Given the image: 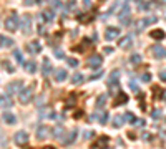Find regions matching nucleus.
Wrapping results in <instances>:
<instances>
[{
    "instance_id": "nucleus-1",
    "label": "nucleus",
    "mask_w": 166,
    "mask_h": 149,
    "mask_svg": "<svg viewBox=\"0 0 166 149\" xmlns=\"http://www.w3.org/2000/svg\"><path fill=\"white\" fill-rule=\"evenodd\" d=\"M32 98H33V84L28 88H22V91L18 93V99L22 104H28L32 101Z\"/></svg>"
},
{
    "instance_id": "nucleus-2",
    "label": "nucleus",
    "mask_w": 166,
    "mask_h": 149,
    "mask_svg": "<svg viewBox=\"0 0 166 149\" xmlns=\"http://www.w3.org/2000/svg\"><path fill=\"white\" fill-rule=\"evenodd\" d=\"M18 25H20V23H18V17H17V13L14 12V13L5 20V25H3V27H5L9 32H15L18 28Z\"/></svg>"
},
{
    "instance_id": "nucleus-3",
    "label": "nucleus",
    "mask_w": 166,
    "mask_h": 149,
    "mask_svg": "<svg viewBox=\"0 0 166 149\" xmlns=\"http://www.w3.org/2000/svg\"><path fill=\"white\" fill-rule=\"evenodd\" d=\"M25 48L30 55H37V53L42 51V43H40L38 40H32V42H28L25 45Z\"/></svg>"
},
{
    "instance_id": "nucleus-4",
    "label": "nucleus",
    "mask_w": 166,
    "mask_h": 149,
    "mask_svg": "<svg viewBox=\"0 0 166 149\" xmlns=\"http://www.w3.org/2000/svg\"><path fill=\"white\" fill-rule=\"evenodd\" d=\"M88 66L93 68V70H96V68H100V65L103 63V58H102V55H98V53H93L91 56H88Z\"/></svg>"
},
{
    "instance_id": "nucleus-5",
    "label": "nucleus",
    "mask_w": 166,
    "mask_h": 149,
    "mask_svg": "<svg viewBox=\"0 0 166 149\" xmlns=\"http://www.w3.org/2000/svg\"><path fill=\"white\" fill-rule=\"evenodd\" d=\"M22 81L20 80H15V81H10L7 84V95H14V93H20L22 91Z\"/></svg>"
},
{
    "instance_id": "nucleus-6",
    "label": "nucleus",
    "mask_w": 166,
    "mask_h": 149,
    "mask_svg": "<svg viewBox=\"0 0 166 149\" xmlns=\"http://www.w3.org/2000/svg\"><path fill=\"white\" fill-rule=\"evenodd\" d=\"M118 37H120V28H116V27H106L105 28V38H106L108 42H111V40H115Z\"/></svg>"
},
{
    "instance_id": "nucleus-7",
    "label": "nucleus",
    "mask_w": 166,
    "mask_h": 149,
    "mask_svg": "<svg viewBox=\"0 0 166 149\" xmlns=\"http://www.w3.org/2000/svg\"><path fill=\"white\" fill-rule=\"evenodd\" d=\"M91 47H93V40H90V38H83L80 45L73 47V50L78 51V53H83V51H87L88 48H91Z\"/></svg>"
},
{
    "instance_id": "nucleus-8",
    "label": "nucleus",
    "mask_w": 166,
    "mask_h": 149,
    "mask_svg": "<svg viewBox=\"0 0 166 149\" xmlns=\"http://www.w3.org/2000/svg\"><path fill=\"white\" fill-rule=\"evenodd\" d=\"M108 86L110 88H115V86H118V83H120V70H113L110 76H108Z\"/></svg>"
},
{
    "instance_id": "nucleus-9",
    "label": "nucleus",
    "mask_w": 166,
    "mask_h": 149,
    "mask_svg": "<svg viewBox=\"0 0 166 149\" xmlns=\"http://www.w3.org/2000/svg\"><path fill=\"white\" fill-rule=\"evenodd\" d=\"M90 121H98L100 124H106V121H108V113L106 111L93 113V114L90 116Z\"/></svg>"
},
{
    "instance_id": "nucleus-10",
    "label": "nucleus",
    "mask_w": 166,
    "mask_h": 149,
    "mask_svg": "<svg viewBox=\"0 0 166 149\" xmlns=\"http://www.w3.org/2000/svg\"><path fill=\"white\" fill-rule=\"evenodd\" d=\"M53 132H52V129L48 126H45V124H42V126L37 128V138L38 139H47L48 136H52Z\"/></svg>"
},
{
    "instance_id": "nucleus-11",
    "label": "nucleus",
    "mask_w": 166,
    "mask_h": 149,
    "mask_svg": "<svg viewBox=\"0 0 166 149\" xmlns=\"http://www.w3.org/2000/svg\"><path fill=\"white\" fill-rule=\"evenodd\" d=\"M149 51H151V55L155 56V58H158V60H161V58L166 56V50L161 45H153L151 48H149Z\"/></svg>"
},
{
    "instance_id": "nucleus-12",
    "label": "nucleus",
    "mask_w": 166,
    "mask_h": 149,
    "mask_svg": "<svg viewBox=\"0 0 166 149\" xmlns=\"http://www.w3.org/2000/svg\"><path fill=\"white\" fill-rule=\"evenodd\" d=\"M14 139H15V143H17L18 146H25L27 141H28L27 131H17V132H15V136H14Z\"/></svg>"
},
{
    "instance_id": "nucleus-13",
    "label": "nucleus",
    "mask_w": 166,
    "mask_h": 149,
    "mask_svg": "<svg viewBox=\"0 0 166 149\" xmlns=\"http://www.w3.org/2000/svg\"><path fill=\"white\" fill-rule=\"evenodd\" d=\"M118 47L123 48V50H128V48L133 47V37L131 35H125L123 38L118 40Z\"/></svg>"
},
{
    "instance_id": "nucleus-14",
    "label": "nucleus",
    "mask_w": 166,
    "mask_h": 149,
    "mask_svg": "<svg viewBox=\"0 0 166 149\" xmlns=\"http://www.w3.org/2000/svg\"><path fill=\"white\" fill-rule=\"evenodd\" d=\"M53 18H55V12L53 10H43V12H40V20H42V22L50 23V22H53Z\"/></svg>"
},
{
    "instance_id": "nucleus-15",
    "label": "nucleus",
    "mask_w": 166,
    "mask_h": 149,
    "mask_svg": "<svg viewBox=\"0 0 166 149\" xmlns=\"http://www.w3.org/2000/svg\"><path fill=\"white\" fill-rule=\"evenodd\" d=\"M76 134H78V129L68 131V134L63 138V146H70V144H73V141L76 139Z\"/></svg>"
},
{
    "instance_id": "nucleus-16",
    "label": "nucleus",
    "mask_w": 166,
    "mask_h": 149,
    "mask_svg": "<svg viewBox=\"0 0 166 149\" xmlns=\"http://www.w3.org/2000/svg\"><path fill=\"white\" fill-rule=\"evenodd\" d=\"M153 22H156V17H145V18H141L136 22V30H143L145 27L148 25V23H153Z\"/></svg>"
},
{
    "instance_id": "nucleus-17",
    "label": "nucleus",
    "mask_w": 166,
    "mask_h": 149,
    "mask_svg": "<svg viewBox=\"0 0 166 149\" xmlns=\"http://www.w3.org/2000/svg\"><path fill=\"white\" fill-rule=\"evenodd\" d=\"M108 141H110V138L108 136H100L98 139L95 141V143L91 144V149H98V147H105L108 144Z\"/></svg>"
},
{
    "instance_id": "nucleus-18",
    "label": "nucleus",
    "mask_w": 166,
    "mask_h": 149,
    "mask_svg": "<svg viewBox=\"0 0 166 149\" xmlns=\"http://www.w3.org/2000/svg\"><path fill=\"white\" fill-rule=\"evenodd\" d=\"M22 30H23V33H30L32 32V18H30V15H25V17L22 18Z\"/></svg>"
},
{
    "instance_id": "nucleus-19",
    "label": "nucleus",
    "mask_w": 166,
    "mask_h": 149,
    "mask_svg": "<svg viewBox=\"0 0 166 149\" xmlns=\"http://www.w3.org/2000/svg\"><path fill=\"white\" fill-rule=\"evenodd\" d=\"M14 101H12L10 95H0V108H10Z\"/></svg>"
},
{
    "instance_id": "nucleus-20",
    "label": "nucleus",
    "mask_w": 166,
    "mask_h": 149,
    "mask_svg": "<svg viewBox=\"0 0 166 149\" xmlns=\"http://www.w3.org/2000/svg\"><path fill=\"white\" fill-rule=\"evenodd\" d=\"M93 17H95V15H93L91 12H87V13H80L76 18H78L80 23H85V25H87V23H90L91 20H93Z\"/></svg>"
},
{
    "instance_id": "nucleus-21",
    "label": "nucleus",
    "mask_w": 166,
    "mask_h": 149,
    "mask_svg": "<svg viewBox=\"0 0 166 149\" xmlns=\"http://www.w3.org/2000/svg\"><path fill=\"white\" fill-rule=\"evenodd\" d=\"M126 103H128V96L120 90V93H118V96H116V99H115V103H113V106H121V104H126Z\"/></svg>"
},
{
    "instance_id": "nucleus-22",
    "label": "nucleus",
    "mask_w": 166,
    "mask_h": 149,
    "mask_svg": "<svg viewBox=\"0 0 166 149\" xmlns=\"http://www.w3.org/2000/svg\"><path fill=\"white\" fill-rule=\"evenodd\" d=\"M53 78L56 81H63L65 78H67V70H63V68H58V70L53 71Z\"/></svg>"
},
{
    "instance_id": "nucleus-23",
    "label": "nucleus",
    "mask_w": 166,
    "mask_h": 149,
    "mask_svg": "<svg viewBox=\"0 0 166 149\" xmlns=\"http://www.w3.org/2000/svg\"><path fill=\"white\" fill-rule=\"evenodd\" d=\"M149 37L155 38V40H158V42H161V40L164 38V32L160 30V28H156V30H151V32H149Z\"/></svg>"
},
{
    "instance_id": "nucleus-24",
    "label": "nucleus",
    "mask_w": 166,
    "mask_h": 149,
    "mask_svg": "<svg viewBox=\"0 0 166 149\" xmlns=\"http://www.w3.org/2000/svg\"><path fill=\"white\" fill-rule=\"evenodd\" d=\"M2 119H3L7 124H15V123H17V118H15V114H12V113H3V114H2Z\"/></svg>"
},
{
    "instance_id": "nucleus-25",
    "label": "nucleus",
    "mask_w": 166,
    "mask_h": 149,
    "mask_svg": "<svg viewBox=\"0 0 166 149\" xmlns=\"http://www.w3.org/2000/svg\"><path fill=\"white\" fill-rule=\"evenodd\" d=\"M42 73L45 75V76L52 73V65H50V60H48V58H43V65H42Z\"/></svg>"
},
{
    "instance_id": "nucleus-26",
    "label": "nucleus",
    "mask_w": 166,
    "mask_h": 149,
    "mask_svg": "<svg viewBox=\"0 0 166 149\" xmlns=\"http://www.w3.org/2000/svg\"><path fill=\"white\" fill-rule=\"evenodd\" d=\"M126 123V119H125V116H115V118H113V126L115 128H121L123 126V124Z\"/></svg>"
},
{
    "instance_id": "nucleus-27",
    "label": "nucleus",
    "mask_w": 166,
    "mask_h": 149,
    "mask_svg": "<svg viewBox=\"0 0 166 149\" xmlns=\"http://www.w3.org/2000/svg\"><path fill=\"white\" fill-rule=\"evenodd\" d=\"M23 68H25L28 73H35V71H37V63L35 61H27V63H23Z\"/></svg>"
},
{
    "instance_id": "nucleus-28",
    "label": "nucleus",
    "mask_w": 166,
    "mask_h": 149,
    "mask_svg": "<svg viewBox=\"0 0 166 149\" xmlns=\"http://www.w3.org/2000/svg\"><path fill=\"white\" fill-rule=\"evenodd\" d=\"M12 45H14V40L9 38V37L0 35V48H2V47H12Z\"/></svg>"
},
{
    "instance_id": "nucleus-29",
    "label": "nucleus",
    "mask_w": 166,
    "mask_h": 149,
    "mask_svg": "<svg viewBox=\"0 0 166 149\" xmlns=\"http://www.w3.org/2000/svg\"><path fill=\"white\" fill-rule=\"evenodd\" d=\"M125 3H126V2H125V0H115V3H113V5H111V9L108 10V13H106V15H111L113 12H115L116 9H118V7H123Z\"/></svg>"
},
{
    "instance_id": "nucleus-30",
    "label": "nucleus",
    "mask_w": 166,
    "mask_h": 149,
    "mask_svg": "<svg viewBox=\"0 0 166 149\" xmlns=\"http://www.w3.org/2000/svg\"><path fill=\"white\" fill-rule=\"evenodd\" d=\"M125 119H126L128 123H131V124H136V123H138V118H136V116L133 114L131 111H128L126 114H125Z\"/></svg>"
},
{
    "instance_id": "nucleus-31",
    "label": "nucleus",
    "mask_w": 166,
    "mask_h": 149,
    "mask_svg": "<svg viewBox=\"0 0 166 149\" xmlns=\"http://www.w3.org/2000/svg\"><path fill=\"white\" fill-rule=\"evenodd\" d=\"M163 91H164V90H161L160 86H153V99L161 98V96H163Z\"/></svg>"
},
{
    "instance_id": "nucleus-32",
    "label": "nucleus",
    "mask_w": 166,
    "mask_h": 149,
    "mask_svg": "<svg viewBox=\"0 0 166 149\" xmlns=\"http://www.w3.org/2000/svg\"><path fill=\"white\" fill-rule=\"evenodd\" d=\"M71 83L73 84H82L83 83V75L82 73H75L73 78H71Z\"/></svg>"
},
{
    "instance_id": "nucleus-33",
    "label": "nucleus",
    "mask_w": 166,
    "mask_h": 149,
    "mask_svg": "<svg viewBox=\"0 0 166 149\" xmlns=\"http://www.w3.org/2000/svg\"><path fill=\"white\" fill-rule=\"evenodd\" d=\"M129 61H131L133 65H140V63H141V55H138V53H133L131 56H129Z\"/></svg>"
},
{
    "instance_id": "nucleus-34",
    "label": "nucleus",
    "mask_w": 166,
    "mask_h": 149,
    "mask_svg": "<svg viewBox=\"0 0 166 149\" xmlns=\"http://www.w3.org/2000/svg\"><path fill=\"white\" fill-rule=\"evenodd\" d=\"M105 101H106V95L98 96V99H96V108H98V110H102V108L105 106Z\"/></svg>"
},
{
    "instance_id": "nucleus-35",
    "label": "nucleus",
    "mask_w": 166,
    "mask_h": 149,
    "mask_svg": "<svg viewBox=\"0 0 166 149\" xmlns=\"http://www.w3.org/2000/svg\"><path fill=\"white\" fill-rule=\"evenodd\" d=\"M75 99H76V95L75 93H71L70 96H68V99H67V108H71L75 104Z\"/></svg>"
},
{
    "instance_id": "nucleus-36",
    "label": "nucleus",
    "mask_w": 166,
    "mask_h": 149,
    "mask_svg": "<svg viewBox=\"0 0 166 149\" xmlns=\"http://www.w3.org/2000/svg\"><path fill=\"white\" fill-rule=\"evenodd\" d=\"M14 56L18 63H23V56H22V51L20 50H14Z\"/></svg>"
},
{
    "instance_id": "nucleus-37",
    "label": "nucleus",
    "mask_w": 166,
    "mask_h": 149,
    "mask_svg": "<svg viewBox=\"0 0 166 149\" xmlns=\"http://www.w3.org/2000/svg\"><path fill=\"white\" fill-rule=\"evenodd\" d=\"M120 23H121V25H129V23H131V15H128V17H121Z\"/></svg>"
},
{
    "instance_id": "nucleus-38",
    "label": "nucleus",
    "mask_w": 166,
    "mask_h": 149,
    "mask_svg": "<svg viewBox=\"0 0 166 149\" xmlns=\"http://www.w3.org/2000/svg\"><path fill=\"white\" fill-rule=\"evenodd\" d=\"M129 88H131L135 93H140V90H138V84H136L135 80H129Z\"/></svg>"
},
{
    "instance_id": "nucleus-39",
    "label": "nucleus",
    "mask_w": 166,
    "mask_h": 149,
    "mask_svg": "<svg viewBox=\"0 0 166 149\" xmlns=\"http://www.w3.org/2000/svg\"><path fill=\"white\" fill-rule=\"evenodd\" d=\"M53 53H55V56H56V58H60V60H62V58H65V53H63V50H60V48H55V50H53Z\"/></svg>"
},
{
    "instance_id": "nucleus-40",
    "label": "nucleus",
    "mask_w": 166,
    "mask_h": 149,
    "mask_svg": "<svg viewBox=\"0 0 166 149\" xmlns=\"http://www.w3.org/2000/svg\"><path fill=\"white\" fill-rule=\"evenodd\" d=\"M67 63H68V66H71V68L78 66V61H76L75 58H67Z\"/></svg>"
},
{
    "instance_id": "nucleus-41",
    "label": "nucleus",
    "mask_w": 166,
    "mask_h": 149,
    "mask_svg": "<svg viewBox=\"0 0 166 149\" xmlns=\"http://www.w3.org/2000/svg\"><path fill=\"white\" fill-rule=\"evenodd\" d=\"M63 134V129H62V128H55V129H53V138H60V136H62Z\"/></svg>"
},
{
    "instance_id": "nucleus-42",
    "label": "nucleus",
    "mask_w": 166,
    "mask_h": 149,
    "mask_svg": "<svg viewBox=\"0 0 166 149\" xmlns=\"http://www.w3.org/2000/svg\"><path fill=\"white\" fill-rule=\"evenodd\" d=\"M149 80H151V75H149V73H143V75H141V81H143V83H148Z\"/></svg>"
},
{
    "instance_id": "nucleus-43",
    "label": "nucleus",
    "mask_w": 166,
    "mask_h": 149,
    "mask_svg": "<svg viewBox=\"0 0 166 149\" xmlns=\"http://www.w3.org/2000/svg\"><path fill=\"white\" fill-rule=\"evenodd\" d=\"M50 3H52L53 9H60V7H62V2H60V0H50Z\"/></svg>"
},
{
    "instance_id": "nucleus-44",
    "label": "nucleus",
    "mask_w": 166,
    "mask_h": 149,
    "mask_svg": "<svg viewBox=\"0 0 166 149\" xmlns=\"http://www.w3.org/2000/svg\"><path fill=\"white\" fill-rule=\"evenodd\" d=\"M151 116H153V119H160L161 118V110H155L151 113Z\"/></svg>"
},
{
    "instance_id": "nucleus-45",
    "label": "nucleus",
    "mask_w": 166,
    "mask_h": 149,
    "mask_svg": "<svg viewBox=\"0 0 166 149\" xmlns=\"http://www.w3.org/2000/svg\"><path fill=\"white\" fill-rule=\"evenodd\" d=\"M2 66H3V70H7V71H14V68L10 66L9 61H2Z\"/></svg>"
},
{
    "instance_id": "nucleus-46",
    "label": "nucleus",
    "mask_w": 166,
    "mask_h": 149,
    "mask_svg": "<svg viewBox=\"0 0 166 149\" xmlns=\"http://www.w3.org/2000/svg\"><path fill=\"white\" fill-rule=\"evenodd\" d=\"M5 144H7V138L3 132H0V146H5Z\"/></svg>"
},
{
    "instance_id": "nucleus-47",
    "label": "nucleus",
    "mask_w": 166,
    "mask_h": 149,
    "mask_svg": "<svg viewBox=\"0 0 166 149\" xmlns=\"http://www.w3.org/2000/svg\"><path fill=\"white\" fill-rule=\"evenodd\" d=\"M160 80L166 83V70H161V71H160Z\"/></svg>"
},
{
    "instance_id": "nucleus-48",
    "label": "nucleus",
    "mask_w": 166,
    "mask_h": 149,
    "mask_svg": "<svg viewBox=\"0 0 166 149\" xmlns=\"http://www.w3.org/2000/svg\"><path fill=\"white\" fill-rule=\"evenodd\" d=\"M102 75H103V73H102V71H98V73H95V75H91V76H90V80H91V81H93V80H98V78H102Z\"/></svg>"
},
{
    "instance_id": "nucleus-49",
    "label": "nucleus",
    "mask_w": 166,
    "mask_h": 149,
    "mask_svg": "<svg viewBox=\"0 0 166 149\" xmlns=\"http://www.w3.org/2000/svg\"><path fill=\"white\" fill-rule=\"evenodd\" d=\"M103 51H105L106 55H110V53H113V48H111V47H105V48H103Z\"/></svg>"
},
{
    "instance_id": "nucleus-50",
    "label": "nucleus",
    "mask_w": 166,
    "mask_h": 149,
    "mask_svg": "<svg viewBox=\"0 0 166 149\" xmlns=\"http://www.w3.org/2000/svg\"><path fill=\"white\" fill-rule=\"evenodd\" d=\"M82 116H83V111H76L75 113V119H80Z\"/></svg>"
},
{
    "instance_id": "nucleus-51",
    "label": "nucleus",
    "mask_w": 166,
    "mask_h": 149,
    "mask_svg": "<svg viewBox=\"0 0 166 149\" xmlns=\"http://www.w3.org/2000/svg\"><path fill=\"white\" fill-rule=\"evenodd\" d=\"M23 3L25 5H32V3H35V0H23Z\"/></svg>"
},
{
    "instance_id": "nucleus-52",
    "label": "nucleus",
    "mask_w": 166,
    "mask_h": 149,
    "mask_svg": "<svg viewBox=\"0 0 166 149\" xmlns=\"http://www.w3.org/2000/svg\"><path fill=\"white\" fill-rule=\"evenodd\" d=\"M128 138H129V139H135V138H136L135 132H128Z\"/></svg>"
},
{
    "instance_id": "nucleus-53",
    "label": "nucleus",
    "mask_w": 166,
    "mask_h": 149,
    "mask_svg": "<svg viewBox=\"0 0 166 149\" xmlns=\"http://www.w3.org/2000/svg\"><path fill=\"white\" fill-rule=\"evenodd\" d=\"M90 3H91L90 0H83V5H85V7H90Z\"/></svg>"
},
{
    "instance_id": "nucleus-54",
    "label": "nucleus",
    "mask_w": 166,
    "mask_h": 149,
    "mask_svg": "<svg viewBox=\"0 0 166 149\" xmlns=\"http://www.w3.org/2000/svg\"><path fill=\"white\" fill-rule=\"evenodd\" d=\"M93 134V132L91 131H87V132H85V138H90V136Z\"/></svg>"
},
{
    "instance_id": "nucleus-55",
    "label": "nucleus",
    "mask_w": 166,
    "mask_h": 149,
    "mask_svg": "<svg viewBox=\"0 0 166 149\" xmlns=\"http://www.w3.org/2000/svg\"><path fill=\"white\" fill-rule=\"evenodd\" d=\"M35 2H37V3H45L47 0H35Z\"/></svg>"
},
{
    "instance_id": "nucleus-56",
    "label": "nucleus",
    "mask_w": 166,
    "mask_h": 149,
    "mask_svg": "<svg viewBox=\"0 0 166 149\" xmlns=\"http://www.w3.org/2000/svg\"><path fill=\"white\" fill-rule=\"evenodd\" d=\"M42 149H55L53 146H45V147H42Z\"/></svg>"
},
{
    "instance_id": "nucleus-57",
    "label": "nucleus",
    "mask_w": 166,
    "mask_h": 149,
    "mask_svg": "<svg viewBox=\"0 0 166 149\" xmlns=\"http://www.w3.org/2000/svg\"><path fill=\"white\" fill-rule=\"evenodd\" d=\"M133 2H141V0H133Z\"/></svg>"
},
{
    "instance_id": "nucleus-58",
    "label": "nucleus",
    "mask_w": 166,
    "mask_h": 149,
    "mask_svg": "<svg viewBox=\"0 0 166 149\" xmlns=\"http://www.w3.org/2000/svg\"><path fill=\"white\" fill-rule=\"evenodd\" d=\"M163 3H166V0H163Z\"/></svg>"
},
{
    "instance_id": "nucleus-59",
    "label": "nucleus",
    "mask_w": 166,
    "mask_h": 149,
    "mask_svg": "<svg viewBox=\"0 0 166 149\" xmlns=\"http://www.w3.org/2000/svg\"><path fill=\"white\" fill-rule=\"evenodd\" d=\"M164 99H166V93H164Z\"/></svg>"
},
{
    "instance_id": "nucleus-60",
    "label": "nucleus",
    "mask_w": 166,
    "mask_h": 149,
    "mask_svg": "<svg viewBox=\"0 0 166 149\" xmlns=\"http://www.w3.org/2000/svg\"><path fill=\"white\" fill-rule=\"evenodd\" d=\"M110 149H111V147H110Z\"/></svg>"
}]
</instances>
